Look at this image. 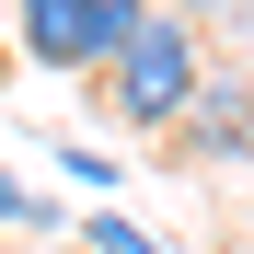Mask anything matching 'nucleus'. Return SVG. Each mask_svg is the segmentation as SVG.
Returning a JSON list of instances; mask_svg holds the SVG:
<instances>
[{
	"instance_id": "f03ea898",
	"label": "nucleus",
	"mask_w": 254,
	"mask_h": 254,
	"mask_svg": "<svg viewBox=\"0 0 254 254\" xmlns=\"http://www.w3.org/2000/svg\"><path fill=\"white\" fill-rule=\"evenodd\" d=\"M12 23H23V58L35 69H116V47L150 23V0H12Z\"/></svg>"
},
{
	"instance_id": "423d86ee",
	"label": "nucleus",
	"mask_w": 254,
	"mask_h": 254,
	"mask_svg": "<svg viewBox=\"0 0 254 254\" xmlns=\"http://www.w3.org/2000/svg\"><path fill=\"white\" fill-rule=\"evenodd\" d=\"M174 12H208V0H174Z\"/></svg>"
},
{
	"instance_id": "7ed1b4c3",
	"label": "nucleus",
	"mask_w": 254,
	"mask_h": 254,
	"mask_svg": "<svg viewBox=\"0 0 254 254\" xmlns=\"http://www.w3.org/2000/svg\"><path fill=\"white\" fill-rule=\"evenodd\" d=\"M243 139H254V93L196 81V104H185V150H243Z\"/></svg>"
},
{
	"instance_id": "39448f33",
	"label": "nucleus",
	"mask_w": 254,
	"mask_h": 254,
	"mask_svg": "<svg viewBox=\"0 0 254 254\" xmlns=\"http://www.w3.org/2000/svg\"><path fill=\"white\" fill-rule=\"evenodd\" d=\"M0 220H12V231H35V220H47V208H35V185H12V174H0Z\"/></svg>"
},
{
	"instance_id": "f257e3e1",
	"label": "nucleus",
	"mask_w": 254,
	"mask_h": 254,
	"mask_svg": "<svg viewBox=\"0 0 254 254\" xmlns=\"http://www.w3.org/2000/svg\"><path fill=\"white\" fill-rule=\"evenodd\" d=\"M196 81H208V58H196V23H185V12H150V23L116 47V69H104V104H116V127H185Z\"/></svg>"
},
{
	"instance_id": "20e7f679",
	"label": "nucleus",
	"mask_w": 254,
	"mask_h": 254,
	"mask_svg": "<svg viewBox=\"0 0 254 254\" xmlns=\"http://www.w3.org/2000/svg\"><path fill=\"white\" fill-rule=\"evenodd\" d=\"M93 254H162L150 231H127V220H93Z\"/></svg>"
}]
</instances>
